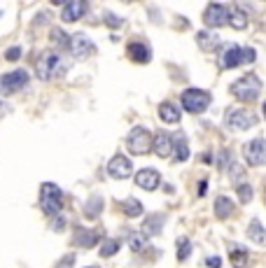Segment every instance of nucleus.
Masks as SVG:
<instances>
[{"mask_svg":"<svg viewBox=\"0 0 266 268\" xmlns=\"http://www.w3.org/2000/svg\"><path fill=\"white\" fill-rule=\"evenodd\" d=\"M63 70H66V63L59 59L56 52H45L35 61V75L42 82H49L52 77H59V75H63Z\"/></svg>","mask_w":266,"mask_h":268,"instance_id":"1","label":"nucleus"},{"mask_svg":"<svg viewBox=\"0 0 266 268\" xmlns=\"http://www.w3.org/2000/svg\"><path fill=\"white\" fill-rule=\"evenodd\" d=\"M231 94L236 96L238 101H243V103L257 101V96L261 94V82H259V77H257L254 73H250V75H245V77L236 80L231 84Z\"/></svg>","mask_w":266,"mask_h":268,"instance_id":"2","label":"nucleus"},{"mask_svg":"<svg viewBox=\"0 0 266 268\" xmlns=\"http://www.w3.org/2000/svg\"><path fill=\"white\" fill-rule=\"evenodd\" d=\"M40 208L45 214L49 217H56L63 208V194L61 189L56 187L54 182H45L40 189Z\"/></svg>","mask_w":266,"mask_h":268,"instance_id":"3","label":"nucleus"},{"mask_svg":"<svg viewBox=\"0 0 266 268\" xmlns=\"http://www.w3.org/2000/svg\"><path fill=\"white\" fill-rule=\"evenodd\" d=\"M257 59V52L250 47H236V45H229V47L222 52V61L219 66L229 70V68H236V66H243V63H254Z\"/></svg>","mask_w":266,"mask_h":268,"instance_id":"4","label":"nucleus"},{"mask_svg":"<svg viewBox=\"0 0 266 268\" xmlns=\"http://www.w3.org/2000/svg\"><path fill=\"white\" fill-rule=\"evenodd\" d=\"M152 147H154V138L147 128L143 126H136L133 131L129 133V152L136 156H145L150 154Z\"/></svg>","mask_w":266,"mask_h":268,"instance_id":"5","label":"nucleus"},{"mask_svg":"<svg viewBox=\"0 0 266 268\" xmlns=\"http://www.w3.org/2000/svg\"><path fill=\"white\" fill-rule=\"evenodd\" d=\"M210 94L203 91V89H187L182 91V107L187 110L189 114H198V112H205L208 105H210Z\"/></svg>","mask_w":266,"mask_h":268,"instance_id":"6","label":"nucleus"},{"mask_svg":"<svg viewBox=\"0 0 266 268\" xmlns=\"http://www.w3.org/2000/svg\"><path fill=\"white\" fill-rule=\"evenodd\" d=\"M226 126L231 131H247V128L257 126V117L250 110H240V107H231L226 112Z\"/></svg>","mask_w":266,"mask_h":268,"instance_id":"7","label":"nucleus"},{"mask_svg":"<svg viewBox=\"0 0 266 268\" xmlns=\"http://www.w3.org/2000/svg\"><path fill=\"white\" fill-rule=\"evenodd\" d=\"M26 84H28L26 70H14V73L0 75V94L3 96L17 94V91H21V89H26Z\"/></svg>","mask_w":266,"mask_h":268,"instance_id":"8","label":"nucleus"},{"mask_svg":"<svg viewBox=\"0 0 266 268\" xmlns=\"http://www.w3.org/2000/svg\"><path fill=\"white\" fill-rule=\"evenodd\" d=\"M203 24L208 28H222L224 24H229V10L219 3H210L203 12Z\"/></svg>","mask_w":266,"mask_h":268,"instance_id":"9","label":"nucleus"},{"mask_svg":"<svg viewBox=\"0 0 266 268\" xmlns=\"http://www.w3.org/2000/svg\"><path fill=\"white\" fill-rule=\"evenodd\" d=\"M68 52L73 54L75 59H87L89 54H94V52H96V45L89 40L84 33H75V35H70Z\"/></svg>","mask_w":266,"mask_h":268,"instance_id":"10","label":"nucleus"},{"mask_svg":"<svg viewBox=\"0 0 266 268\" xmlns=\"http://www.w3.org/2000/svg\"><path fill=\"white\" fill-rule=\"evenodd\" d=\"M108 175L115 180H126L129 175H133V163L124 154H117L108 161Z\"/></svg>","mask_w":266,"mask_h":268,"instance_id":"11","label":"nucleus"},{"mask_svg":"<svg viewBox=\"0 0 266 268\" xmlns=\"http://www.w3.org/2000/svg\"><path fill=\"white\" fill-rule=\"evenodd\" d=\"M243 156L250 166H261L266 161V142L261 138H254V140L245 142V147H243Z\"/></svg>","mask_w":266,"mask_h":268,"instance_id":"12","label":"nucleus"},{"mask_svg":"<svg viewBox=\"0 0 266 268\" xmlns=\"http://www.w3.org/2000/svg\"><path fill=\"white\" fill-rule=\"evenodd\" d=\"M87 10H89V0H68V3H66V7H63L61 19L66 21V24L80 21L84 14H87Z\"/></svg>","mask_w":266,"mask_h":268,"instance_id":"13","label":"nucleus"},{"mask_svg":"<svg viewBox=\"0 0 266 268\" xmlns=\"http://www.w3.org/2000/svg\"><path fill=\"white\" fill-rule=\"evenodd\" d=\"M173 147H175V140H173L166 131H159V133L154 135V147H152V152H154L159 159H168V156L173 154Z\"/></svg>","mask_w":266,"mask_h":268,"instance_id":"14","label":"nucleus"},{"mask_svg":"<svg viewBox=\"0 0 266 268\" xmlns=\"http://www.w3.org/2000/svg\"><path fill=\"white\" fill-rule=\"evenodd\" d=\"M75 245L77 247H84V249H91V247H96L98 242H101V233L98 231H89V228H84V226H77L75 228Z\"/></svg>","mask_w":266,"mask_h":268,"instance_id":"15","label":"nucleus"},{"mask_svg":"<svg viewBox=\"0 0 266 268\" xmlns=\"http://www.w3.org/2000/svg\"><path fill=\"white\" fill-rule=\"evenodd\" d=\"M159 182H161V177H159V173L152 170V168H145V170L136 173V184L140 189H145V191H154V189L159 187Z\"/></svg>","mask_w":266,"mask_h":268,"instance_id":"16","label":"nucleus"},{"mask_svg":"<svg viewBox=\"0 0 266 268\" xmlns=\"http://www.w3.org/2000/svg\"><path fill=\"white\" fill-rule=\"evenodd\" d=\"M126 52H129V59L136 61V63H150V59H152L150 47L143 45V42H131L129 47H126Z\"/></svg>","mask_w":266,"mask_h":268,"instance_id":"17","label":"nucleus"},{"mask_svg":"<svg viewBox=\"0 0 266 268\" xmlns=\"http://www.w3.org/2000/svg\"><path fill=\"white\" fill-rule=\"evenodd\" d=\"M229 259H231V266L233 268H245L247 261H250V254H247L245 247L231 245V249H229Z\"/></svg>","mask_w":266,"mask_h":268,"instance_id":"18","label":"nucleus"},{"mask_svg":"<svg viewBox=\"0 0 266 268\" xmlns=\"http://www.w3.org/2000/svg\"><path fill=\"white\" fill-rule=\"evenodd\" d=\"M164 228V217L161 214H152L143 221V233L145 235H159Z\"/></svg>","mask_w":266,"mask_h":268,"instance_id":"19","label":"nucleus"},{"mask_svg":"<svg viewBox=\"0 0 266 268\" xmlns=\"http://www.w3.org/2000/svg\"><path fill=\"white\" fill-rule=\"evenodd\" d=\"M247 238L252 242H257V245H266V231H264L259 219L250 221V226H247Z\"/></svg>","mask_w":266,"mask_h":268,"instance_id":"20","label":"nucleus"},{"mask_svg":"<svg viewBox=\"0 0 266 268\" xmlns=\"http://www.w3.org/2000/svg\"><path fill=\"white\" fill-rule=\"evenodd\" d=\"M175 147H173V154H175V161L177 163H184L189 159V145H187V138L184 135H175Z\"/></svg>","mask_w":266,"mask_h":268,"instance_id":"21","label":"nucleus"},{"mask_svg":"<svg viewBox=\"0 0 266 268\" xmlns=\"http://www.w3.org/2000/svg\"><path fill=\"white\" fill-rule=\"evenodd\" d=\"M196 42H198V47L203 49V52H212V49L219 45V35L208 33V31H201V33L196 35Z\"/></svg>","mask_w":266,"mask_h":268,"instance_id":"22","label":"nucleus"},{"mask_svg":"<svg viewBox=\"0 0 266 268\" xmlns=\"http://www.w3.org/2000/svg\"><path fill=\"white\" fill-rule=\"evenodd\" d=\"M159 117L168 124H177L180 121V107H175L173 103H161L159 105Z\"/></svg>","mask_w":266,"mask_h":268,"instance_id":"23","label":"nucleus"},{"mask_svg":"<svg viewBox=\"0 0 266 268\" xmlns=\"http://www.w3.org/2000/svg\"><path fill=\"white\" fill-rule=\"evenodd\" d=\"M231 212H233V201L231 198H226V196H217V201H215V217H217V219H226Z\"/></svg>","mask_w":266,"mask_h":268,"instance_id":"24","label":"nucleus"},{"mask_svg":"<svg viewBox=\"0 0 266 268\" xmlns=\"http://www.w3.org/2000/svg\"><path fill=\"white\" fill-rule=\"evenodd\" d=\"M229 24L236 31H243V28H247V14L238 7H233V10H229Z\"/></svg>","mask_w":266,"mask_h":268,"instance_id":"25","label":"nucleus"},{"mask_svg":"<svg viewBox=\"0 0 266 268\" xmlns=\"http://www.w3.org/2000/svg\"><path fill=\"white\" fill-rule=\"evenodd\" d=\"M101 210H103V198L101 196H94V198L84 205V214H87L89 219H96V217L101 214Z\"/></svg>","mask_w":266,"mask_h":268,"instance_id":"26","label":"nucleus"},{"mask_svg":"<svg viewBox=\"0 0 266 268\" xmlns=\"http://www.w3.org/2000/svg\"><path fill=\"white\" fill-rule=\"evenodd\" d=\"M124 212H126V217H140L143 214V203L136 201V198H126L124 201Z\"/></svg>","mask_w":266,"mask_h":268,"instance_id":"27","label":"nucleus"},{"mask_svg":"<svg viewBox=\"0 0 266 268\" xmlns=\"http://www.w3.org/2000/svg\"><path fill=\"white\" fill-rule=\"evenodd\" d=\"M49 40H52V45H59V47H68L70 35H66L61 28H52V33H49Z\"/></svg>","mask_w":266,"mask_h":268,"instance_id":"28","label":"nucleus"},{"mask_svg":"<svg viewBox=\"0 0 266 268\" xmlns=\"http://www.w3.org/2000/svg\"><path fill=\"white\" fill-rule=\"evenodd\" d=\"M145 245H147V235L145 233H129V247L133 252H140Z\"/></svg>","mask_w":266,"mask_h":268,"instance_id":"29","label":"nucleus"},{"mask_svg":"<svg viewBox=\"0 0 266 268\" xmlns=\"http://www.w3.org/2000/svg\"><path fill=\"white\" fill-rule=\"evenodd\" d=\"M191 254V242H189V238H177V259L180 261H184L187 256Z\"/></svg>","mask_w":266,"mask_h":268,"instance_id":"30","label":"nucleus"},{"mask_svg":"<svg viewBox=\"0 0 266 268\" xmlns=\"http://www.w3.org/2000/svg\"><path fill=\"white\" fill-rule=\"evenodd\" d=\"M119 252V242L117 240H105L101 245V256H115Z\"/></svg>","mask_w":266,"mask_h":268,"instance_id":"31","label":"nucleus"},{"mask_svg":"<svg viewBox=\"0 0 266 268\" xmlns=\"http://www.w3.org/2000/svg\"><path fill=\"white\" fill-rule=\"evenodd\" d=\"M236 189H238V198H240V203H250L252 201V187H250V184H245V182H243V184H236Z\"/></svg>","mask_w":266,"mask_h":268,"instance_id":"32","label":"nucleus"},{"mask_svg":"<svg viewBox=\"0 0 266 268\" xmlns=\"http://www.w3.org/2000/svg\"><path fill=\"white\" fill-rule=\"evenodd\" d=\"M217 166H219V170H226V168H231V152H229V149H222V152H219Z\"/></svg>","mask_w":266,"mask_h":268,"instance_id":"33","label":"nucleus"},{"mask_svg":"<svg viewBox=\"0 0 266 268\" xmlns=\"http://www.w3.org/2000/svg\"><path fill=\"white\" fill-rule=\"evenodd\" d=\"M105 24H108L110 28H119L124 24V19H119V17H115L112 12H108V14H105Z\"/></svg>","mask_w":266,"mask_h":268,"instance_id":"34","label":"nucleus"},{"mask_svg":"<svg viewBox=\"0 0 266 268\" xmlns=\"http://www.w3.org/2000/svg\"><path fill=\"white\" fill-rule=\"evenodd\" d=\"M56 268H75V254H66L61 261L56 263Z\"/></svg>","mask_w":266,"mask_h":268,"instance_id":"35","label":"nucleus"},{"mask_svg":"<svg viewBox=\"0 0 266 268\" xmlns=\"http://www.w3.org/2000/svg\"><path fill=\"white\" fill-rule=\"evenodd\" d=\"M5 59L7 61H19L21 59V49L19 47H10L7 49V54H5Z\"/></svg>","mask_w":266,"mask_h":268,"instance_id":"36","label":"nucleus"},{"mask_svg":"<svg viewBox=\"0 0 266 268\" xmlns=\"http://www.w3.org/2000/svg\"><path fill=\"white\" fill-rule=\"evenodd\" d=\"M208 266L210 268H222V259H219V256H208Z\"/></svg>","mask_w":266,"mask_h":268,"instance_id":"37","label":"nucleus"},{"mask_svg":"<svg viewBox=\"0 0 266 268\" xmlns=\"http://www.w3.org/2000/svg\"><path fill=\"white\" fill-rule=\"evenodd\" d=\"M205 191H208V180H201L198 182V196H205Z\"/></svg>","mask_w":266,"mask_h":268,"instance_id":"38","label":"nucleus"},{"mask_svg":"<svg viewBox=\"0 0 266 268\" xmlns=\"http://www.w3.org/2000/svg\"><path fill=\"white\" fill-rule=\"evenodd\" d=\"M63 226H66V221H63V217H59V214H56V221H54V231H61Z\"/></svg>","mask_w":266,"mask_h":268,"instance_id":"39","label":"nucleus"},{"mask_svg":"<svg viewBox=\"0 0 266 268\" xmlns=\"http://www.w3.org/2000/svg\"><path fill=\"white\" fill-rule=\"evenodd\" d=\"M68 0H52V5H66Z\"/></svg>","mask_w":266,"mask_h":268,"instance_id":"40","label":"nucleus"},{"mask_svg":"<svg viewBox=\"0 0 266 268\" xmlns=\"http://www.w3.org/2000/svg\"><path fill=\"white\" fill-rule=\"evenodd\" d=\"M261 107H264V119H266V103H264V105H261Z\"/></svg>","mask_w":266,"mask_h":268,"instance_id":"41","label":"nucleus"},{"mask_svg":"<svg viewBox=\"0 0 266 268\" xmlns=\"http://www.w3.org/2000/svg\"><path fill=\"white\" fill-rule=\"evenodd\" d=\"M122 3H133V0H122Z\"/></svg>","mask_w":266,"mask_h":268,"instance_id":"42","label":"nucleus"},{"mask_svg":"<svg viewBox=\"0 0 266 268\" xmlns=\"http://www.w3.org/2000/svg\"><path fill=\"white\" fill-rule=\"evenodd\" d=\"M87 268H98V266H87Z\"/></svg>","mask_w":266,"mask_h":268,"instance_id":"43","label":"nucleus"}]
</instances>
